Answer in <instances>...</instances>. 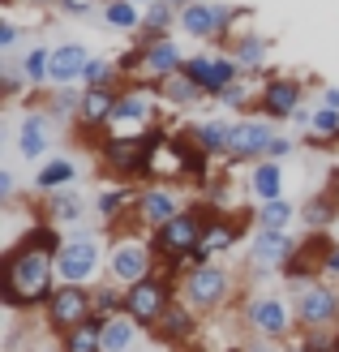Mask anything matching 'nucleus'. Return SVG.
<instances>
[{
    "label": "nucleus",
    "mask_w": 339,
    "mask_h": 352,
    "mask_svg": "<svg viewBox=\"0 0 339 352\" xmlns=\"http://www.w3.org/2000/svg\"><path fill=\"white\" fill-rule=\"evenodd\" d=\"M232 241H237V228H232V223H206V236L198 245V258L215 254V250H228Z\"/></svg>",
    "instance_id": "26"
},
{
    "label": "nucleus",
    "mask_w": 339,
    "mask_h": 352,
    "mask_svg": "<svg viewBox=\"0 0 339 352\" xmlns=\"http://www.w3.org/2000/svg\"><path fill=\"white\" fill-rule=\"evenodd\" d=\"M52 258L43 245L34 241H22L17 250L5 258V301L9 305H34L47 296V284H52Z\"/></svg>",
    "instance_id": "1"
},
{
    "label": "nucleus",
    "mask_w": 339,
    "mask_h": 352,
    "mask_svg": "<svg viewBox=\"0 0 339 352\" xmlns=\"http://www.w3.org/2000/svg\"><path fill=\"white\" fill-rule=\"evenodd\" d=\"M249 322H254L262 336H283V331H288V305H283L279 296H258V301L249 305Z\"/></svg>",
    "instance_id": "14"
},
{
    "label": "nucleus",
    "mask_w": 339,
    "mask_h": 352,
    "mask_svg": "<svg viewBox=\"0 0 339 352\" xmlns=\"http://www.w3.org/2000/svg\"><path fill=\"white\" fill-rule=\"evenodd\" d=\"M116 112V95L108 91V86H91V91L82 95V116L91 120V125H99V120H112Z\"/></svg>",
    "instance_id": "19"
},
{
    "label": "nucleus",
    "mask_w": 339,
    "mask_h": 352,
    "mask_svg": "<svg viewBox=\"0 0 339 352\" xmlns=\"http://www.w3.org/2000/svg\"><path fill=\"white\" fill-rule=\"evenodd\" d=\"M112 275L124 279V284H142V279H151V254H146V245H138V241L116 245V254H112Z\"/></svg>",
    "instance_id": "10"
},
{
    "label": "nucleus",
    "mask_w": 339,
    "mask_h": 352,
    "mask_svg": "<svg viewBox=\"0 0 339 352\" xmlns=\"http://www.w3.org/2000/svg\"><path fill=\"white\" fill-rule=\"evenodd\" d=\"M124 309H129V318L142 327V322H159L168 309V288L159 284V279H142V284L129 288V296H124Z\"/></svg>",
    "instance_id": "6"
},
{
    "label": "nucleus",
    "mask_w": 339,
    "mask_h": 352,
    "mask_svg": "<svg viewBox=\"0 0 339 352\" xmlns=\"http://www.w3.org/2000/svg\"><path fill=\"white\" fill-rule=\"evenodd\" d=\"M103 22L116 26V30H138V22H142L138 0H108L103 5Z\"/></svg>",
    "instance_id": "22"
},
{
    "label": "nucleus",
    "mask_w": 339,
    "mask_h": 352,
    "mask_svg": "<svg viewBox=\"0 0 339 352\" xmlns=\"http://www.w3.org/2000/svg\"><path fill=\"white\" fill-rule=\"evenodd\" d=\"M138 5H146V0H138Z\"/></svg>",
    "instance_id": "48"
},
{
    "label": "nucleus",
    "mask_w": 339,
    "mask_h": 352,
    "mask_svg": "<svg viewBox=\"0 0 339 352\" xmlns=\"http://www.w3.org/2000/svg\"><path fill=\"white\" fill-rule=\"evenodd\" d=\"M151 116V95H124V99H116V112H112V125H124V120H146Z\"/></svg>",
    "instance_id": "24"
},
{
    "label": "nucleus",
    "mask_w": 339,
    "mask_h": 352,
    "mask_svg": "<svg viewBox=\"0 0 339 352\" xmlns=\"http://www.w3.org/2000/svg\"><path fill=\"white\" fill-rule=\"evenodd\" d=\"M309 125L322 133V138H339V112H335V108H322V112H314Z\"/></svg>",
    "instance_id": "36"
},
{
    "label": "nucleus",
    "mask_w": 339,
    "mask_h": 352,
    "mask_svg": "<svg viewBox=\"0 0 339 352\" xmlns=\"http://www.w3.org/2000/svg\"><path fill=\"white\" fill-rule=\"evenodd\" d=\"M296 314H300L305 327H327V322H335V314H339V296L331 288H322V284H309L305 292H300Z\"/></svg>",
    "instance_id": "9"
},
{
    "label": "nucleus",
    "mask_w": 339,
    "mask_h": 352,
    "mask_svg": "<svg viewBox=\"0 0 339 352\" xmlns=\"http://www.w3.org/2000/svg\"><path fill=\"white\" fill-rule=\"evenodd\" d=\"M159 327H164V340H185L189 331H193V318H189L181 305H168L164 318H159Z\"/></svg>",
    "instance_id": "28"
},
{
    "label": "nucleus",
    "mask_w": 339,
    "mask_h": 352,
    "mask_svg": "<svg viewBox=\"0 0 339 352\" xmlns=\"http://www.w3.org/2000/svg\"><path fill=\"white\" fill-rule=\"evenodd\" d=\"M120 202H124V193H108V198L99 202V210H103V215H116V210H120Z\"/></svg>",
    "instance_id": "40"
},
{
    "label": "nucleus",
    "mask_w": 339,
    "mask_h": 352,
    "mask_svg": "<svg viewBox=\"0 0 339 352\" xmlns=\"http://www.w3.org/2000/svg\"><path fill=\"white\" fill-rule=\"evenodd\" d=\"M288 254H292V241L283 236V228H262V236L254 241L258 267H279V262H288Z\"/></svg>",
    "instance_id": "16"
},
{
    "label": "nucleus",
    "mask_w": 339,
    "mask_h": 352,
    "mask_svg": "<svg viewBox=\"0 0 339 352\" xmlns=\"http://www.w3.org/2000/svg\"><path fill=\"white\" fill-rule=\"evenodd\" d=\"M305 352H339V336H314L305 344Z\"/></svg>",
    "instance_id": "38"
},
{
    "label": "nucleus",
    "mask_w": 339,
    "mask_h": 352,
    "mask_svg": "<svg viewBox=\"0 0 339 352\" xmlns=\"http://www.w3.org/2000/svg\"><path fill=\"white\" fill-rule=\"evenodd\" d=\"M322 271H327V275H339V250H331V254L322 258Z\"/></svg>",
    "instance_id": "43"
},
{
    "label": "nucleus",
    "mask_w": 339,
    "mask_h": 352,
    "mask_svg": "<svg viewBox=\"0 0 339 352\" xmlns=\"http://www.w3.org/2000/svg\"><path fill=\"white\" fill-rule=\"evenodd\" d=\"M292 219V206L283 202V198H271V202H262V228H283Z\"/></svg>",
    "instance_id": "31"
},
{
    "label": "nucleus",
    "mask_w": 339,
    "mask_h": 352,
    "mask_svg": "<svg viewBox=\"0 0 339 352\" xmlns=\"http://www.w3.org/2000/svg\"><path fill=\"white\" fill-rule=\"evenodd\" d=\"M95 262H99V245L91 236H74L56 254V275L65 279V284H82V279L95 275Z\"/></svg>",
    "instance_id": "3"
},
{
    "label": "nucleus",
    "mask_w": 339,
    "mask_h": 352,
    "mask_svg": "<svg viewBox=\"0 0 339 352\" xmlns=\"http://www.w3.org/2000/svg\"><path fill=\"white\" fill-rule=\"evenodd\" d=\"M172 22V5H168V0H159V5H151V13L146 17H142V26H146L151 34H155V39H164V26Z\"/></svg>",
    "instance_id": "32"
},
{
    "label": "nucleus",
    "mask_w": 339,
    "mask_h": 352,
    "mask_svg": "<svg viewBox=\"0 0 339 352\" xmlns=\"http://www.w3.org/2000/svg\"><path fill=\"white\" fill-rule=\"evenodd\" d=\"M296 108H300V86H296L292 78H275L271 86H266V95H262V112L271 116V120H288Z\"/></svg>",
    "instance_id": "12"
},
{
    "label": "nucleus",
    "mask_w": 339,
    "mask_h": 352,
    "mask_svg": "<svg viewBox=\"0 0 339 352\" xmlns=\"http://www.w3.org/2000/svg\"><path fill=\"white\" fill-rule=\"evenodd\" d=\"M65 9L69 13H86V9H91V0H65Z\"/></svg>",
    "instance_id": "44"
},
{
    "label": "nucleus",
    "mask_w": 339,
    "mask_h": 352,
    "mask_svg": "<svg viewBox=\"0 0 339 352\" xmlns=\"http://www.w3.org/2000/svg\"><path fill=\"white\" fill-rule=\"evenodd\" d=\"M266 56V43L258 39V34H245V39L237 43V65H258Z\"/></svg>",
    "instance_id": "35"
},
{
    "label": "nucleus",
    "mask_w": 339,
    "mask_h": 352,
    "mask_svg": "<svg viewBox=\"0 0 339 352\" xmlns=\"http://www.w3.org/2000/svg\"><path fill=\"white\" fill-rule=\"evenodd\" d=\"M17 43V26L13 22H0V47H13Z\"/></svg>",
    "instance_id": "41"
},
{
    "label": "nucleus",
    "mask_w": 339,
    "mask_h": 352,
    "mask_svg": "<svg viewBox=\"0 0 339 352\" xmlns=\"http://www.w3.org/2000/svg\"><path fill=\"white\" fill-rule=\"evenodd\" d=\"M116 305H120V296H116V292H112V288H103V292H99V296H95V309H99V314H112V309H116Z\"/></svg>",
    "instance_id": "39"
},
{
    "label": "nucleus",
    "mask_w": 339,
    "mask_h": 352,
    "mask_svg": "<svg viewBox=\"0 0 339 352\" xmlns=\"http://www.w3.org/2000/svg\"><path fill=\"white\" fill-rule=\"evenodd\" d=\"M22 69H26V78L39 86L43 78H52V52H43V47H34V52H26V60H22Z\"/></svg>",
    "instance_id": "30"
},
{
    "label": "nucleus",
    "mask_w": 339,
    "mask_h": 352,
    "mask_svg": "<svg viewBox=\"0 0 339 352\" xmlns=\"http://www.w3.org/2000/svg\"><path fill=\"white\" fill-rule=\"evenodd\" d=\"M232 142V129L223 125V120H202L198 129H193V146L206 151V155H215V151H228Z\"/></svg>",
    "instance_id": "20"
},
{
    "label": "nucleus",
    "mask_w": 339,
    "mask_h": 352,
    "mask_svg": "<svg viewBox=\"0 0 339 352\" xmlns=\"http://www.w3.org/2000/svg\"><path fill=\"white\" fill-rule=\"evenodd\" d=\"M52 327H61V331H74L86 322V314H91V301H86V292L78 284H65L61 292H52Z\"/></svg>",
    "instance_id": "7"
},
{
    "label": "nucleus",
    "mask_w": 339,
    "mask_h": 352,
    "mask_svg": "<svg viewBox=\"0 0 339 352\" xmlns=\"http://www.w3.org/2000/svg\"><path fill=\"white\" fill-rule=\"evenodd\" d=\"M47 210L56 219H78L82 215V198H78V193H56V198L47 202Z\"/></svg>",
    "instance_id": "33"
},
{
    "label": "nucleus",
    "mask_w": 339,
    "mask_h": 352,
    "mask_svg": "<svg viewBox=\"0 0 339 352\" xmlns=\"http://www.w3.org/2000/svg\"><path fill=\"white\" fill-rule=\"evenodd\" d=\"M103 348V327L99 322H82L65 336V352H99Z\"/></svg>",
    "instance_id": "23"
},
{
    "label": "nucleus",
    "mask_w": 339,
    "mask_h": 352,
    "mask_svg": "<svg viewBox=\"0 0 339 352\" xmlns=\"http://www.w3.org/2000/svg\"><path fill=\"white\" fill-rule=\"evenodd\" d=\"M202 236H206L202 210H189V215H176V219H168L164 228H159L155 250L164 254V258H185V254H198Z\"/></svg>",
    "instance_id": "2"
},
{
    "label": "nucleus",
    "mask_w": 339,
    "mask_h": 352,
    "mask_svg": "<svg viewBox=\"0 0 339 352\" xmlns=\"http://www.w3.org/2000/svg\"><path fill=\"white\" fill-rule=\"evenodd\" d=\"M86 65H91V52H86L82 43H65L52 52V82L56 86H69V82H82Z\"/></svg>",
    "instance_id": "11"
},
{
    "label": "nucleus",
    "mask_w": 339,
    "mask_h": 352,
    "mask_svg": "<svg viewBox=\"0 0 339 352\" xmlns=\"http://www.w3.org/2000/svg\"><path fill=\"white\" fill-rule=\"evenodd\" d=\"M168 5H193V0H168Z\"/></svg>",
    "instance_id": "47"
},
{
    "label": "nucleus",
    "mask_w": 339,
    "mask_h": 352,
    "mask_svg": "<svg viewBox=\"0 0 339 352\" xmlns=\"http://www.w3.org/2000/svg\"><path fill=\"white\" fill-rule=\"evenodd\" d=\"M142 65H146L151 74L172 78V74H181V69H185V56H181V47L164 34V39H155L151 47H142Z\"/></svg>",
    "instance_id": "15"
},
{
    "label": "nucleus",
    "mask_w": 339,
    "mask_h": 352,
    "mask_svg": "<svg viewBox=\"0 0 339 352\" xmlns=\"http://www.w3.org/2000/svg\"><path fill=\"white\" fill-rule=\"evenodd\" d=\"M279 168L275 164H258L254 168V193H258V198L262 202H271V198H279Z\"/></svg>",
    "instance_id": "29"
},
{
    "label": "nucleus",
    "mask_w": 339,
    "mask_h": 352,
    "mask_svg": "<svg viewBox=\"0 0 339 352\" xmlns=\"http://www.w3.org/2000/svg\"><path fill=\"white\" fill-rule=\"evenodd\" d=\"M164 95L172 99V103H181V108H185V103H198L206 91H202V86L198 82H193L189 74H172L168 82H164Z\"/></svg>",
    "instance_id": "25"
},
{
    "label": "nucleus",
    "mask_w": 339,
    "mask_h": 352,
    "mask_svg": "<svg viewBox=\"0 0 339 352\" xmlns=\"http://www.w3.org/2000/svg\"><path fill=\"white\" fill-rule=\"evenodd\" d=\"M223 292H228V275H223V267H210V262H202L185 284L189 305H219Z\"/></svg>",
    "instance_id": "8"
},
{
    "label": "nucleus",
    "mask_w": 339,
    "mask_h": 352,
    "mask_svg": "<svg viewBox=\"0 0 339 352\" xmlns=\"http://www.w3.org/2000/svg\"><path fill=\"white\" fill-rule=\"evenodd\" d=\"M0 193H5V198L13 193V176H9V172H0Z\"/></svg>",
    "instance_id": "45"
},
{
    "label": "nucleus",
    "mask_w": 339,
    "mask_h": 352,
    "mask_svg": "<svg viewBox=\"0 0 339 352\" xmlns=\"http://www.w3.org/2000/svg\"><path fill=\"white\" fill-rule=\"evenodd\" d=\"M271 129L258 125V120H245V125H232V142L228 151L237 155V160H254V155H266V146H271Z\"/></svg>",
    "instance_id": "13"
},
{
    "label": "nucleus",
    "mask_w": 339,
    "mask_h": 352,
    "mask_svg": "<svg viewBox=\"0 0 339 352\" xmlns=\"http://www.w3.org/2000/svg\"><path fill=\"white\" fill-rule=\"evenodd\" d=\"M74 164H69V160H52L47 168H39V176H34V185H39V189H56V185H69V181H74Z\"/></svg>",
    "instance_id": "27"
},
{
    "label": "nucleus",
    "mask_w": 339,
    "mask_h": 352,
    "mask_svg": "<svg viewBox=\"0 0 339 352\" xmlns=\"http://www.w3.org/2000/svg\"><path fill=\"white\" fill-rule=\"evenodd\" d=\"M181 74H189L206 95H223L228 86L237 82V60H223V56H193V60H185Z\"/></svg>",
    "instance_id": "5"
},
{
    "label": "nucleus",
    "mask_w": 339,
    "mask_h": 352,
    "mask_svg": "<svg viewBox=\"0 0 339 352\" xmlns=\"http://www.w3.org/2000/svg\"><path fill=\"white\" fill-rule=\"evenodd\" d=\"M17 151L26 155V160H39L47 151V120L43 116H26L22 120V133H17Z\"/></svg>",
    "instance_id": "18"
},
{
    "label": "nucleus",
    "mask_w": 339,
    "mask_h": 352,
    "mask_svg": "<svg viewBox=\"0 0 339 352\" xmlns=\"http://www.w3.org/2000/svg\"><path fill=\"white\" fill-rule=\"evenodd\" d=\"M331 215H335V206H331L327 198H318V202H309V206H305V223H314V228H322Z\"/></svg>",
    "instance_id": "37"
},
{
    "label": "nucleus",
    "mask_w": 339,
    "mask_h": 352,
    "mask_svg": "<svg viewBox=\"0 0 339 352\" xmlns=\"http://www.w3.org/2000/svg\"><path fill=\"white\" fill-rule=\"evenodd\" d=\"M138 336V322L133 318H112L103 322V352H129Z\"/></svg>",
    "instance_id": "21"
},
{
    "label": "nucleus",
    "mask_w": 339,
    "mask_h": 352,
    "mask_svg": "<svg viewBox=\"0 0 339 352\" xmlns=\"http://www.w3.org/2000/svg\"><path fill=\"white\" fill-rule=\"evenodd\" d=\"M138 210H142V219L155 223V228H164L168 219L181 215V206H176V198H172L168 189H151L146 198H142V206H138Z\"/></svg>",
    "instance_id": "17"
},
{
    "label": "nucleus",
    "mask_w": 339,
    "mask_h": 352,
    "mask_svg": "<svg viewBox=\"0 0 339 352\" xmlns=\"http://www.w3.org/2000/svg\"><path fill=\"white\" fill-rule=\"evenodd\" d=\"M327 108H335V112H339V91H335V86L327 91Z\"/></svg>",
    "instance_id": "46"
},
{
    "label": "nucleus",
    "mask_w": 339,
    "mask_h": 352,
    "mask_svg": "<svg viewBox=\"0 0 339 352\" xmlns=\"http://www.w3.org/2000/svg\"><path fill=\"white\" fill-rule=\"evenodd\" d=\"M232 17H237V13L223 9V5H210V0H193V5H185V13H181V30L193 34V39H215V34L228 30Z\"/></svg>",
    "instance_id": "4"
},
{
    "label": "nucleus",
    "mask_w": 339,
    "mask_h": 352,
    "mask_svg": "<svg viewBox=\"0 0 339 352\" xmlns=\"http://www.w3.org/2000/svg\"><path fill=\"white\" fill-rule=\"evenodd\" d=\"M112 74H116V65H112V60L91 56V65H86V74H82V82H86V86H108Z\"/></svg>",
    "instance_id": "34"
},
{
    "label": "nucleus",
    "mask_w": 339,
    "mask_h": 352,
    "mask_svg": "<svg viewBox=\"0 0 339 352\" xmlns=\"http://www.w3.org/2000/svg\"><path fill=\"white\" fill-rule=\"evenodd\" d=\"M292 146L283 142V138H271V146H266V155H271V160H279V155H288Z\"/></svg>",
    "instance_id": "42"
}]
</instances>
